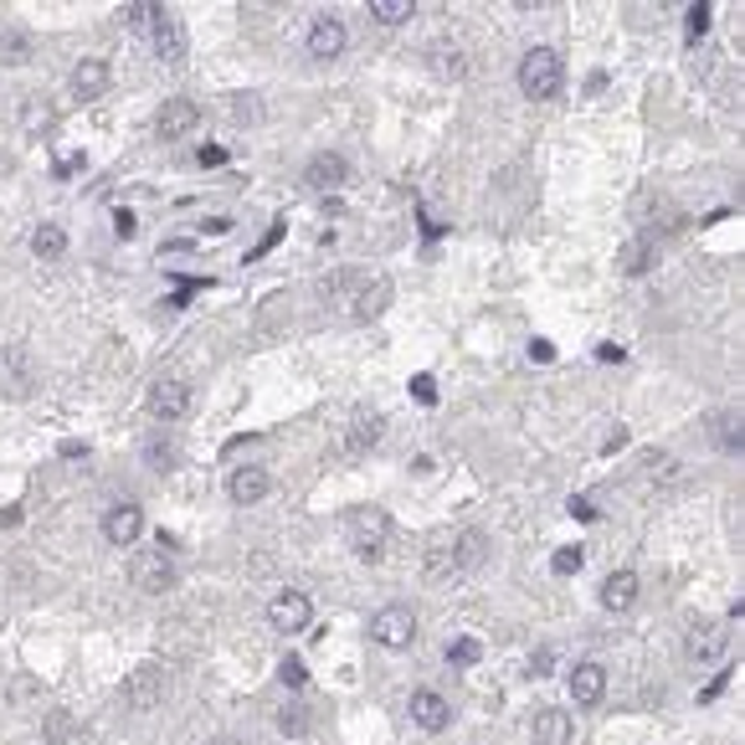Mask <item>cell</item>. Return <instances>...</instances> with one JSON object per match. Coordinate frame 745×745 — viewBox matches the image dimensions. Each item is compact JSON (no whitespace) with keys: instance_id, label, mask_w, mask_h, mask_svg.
<instances>
[{"instance_id":"6da1fadb","label":"cell","mask_w":745,"mask_h":745,"mask_svg":"<svg viewBox=\"0 0 745 745\" xmlns=\"http://www.w3.org/2000/svg\"><path fill=\"white\" fill-rule=\"evenodd\" d=\"M520 93L525 98H535V103H545V98H556L560 93V83H566V62H560V51L556 47H529L525 57H520Z\"/></svg>"},{"instance_id":"7a4b0ae2","label":"cell","mask_w":745,"mask_h":745,"mask_svg":"<svg viewBox=\"0 0 745 745\" xmlns=\"http://www.w3.org/2000/svg\"><path fill=\"white\" fill-rule=\"evenodd\" d=\"M345 535H350L360 560H381L386 556V540H391V514L375 504L350 509V514H345Z\"/></svg>"},{"instance_id":"3957f363","label":"cell","mask_w":745,"mask_h":745,"mask_svg":"<svg viewBox=\"0 0 745 745\" xmlns=\"http://www.w3.org/2000/svg\"><path fill=\"white\" fill-rule=\"evenodd\" d=\"M170 695V674L160 668V663H139V668H129V678H124V705L135 714H150L160 710Z\"/></svg>"},{"instance_id":"277c9868","label":"cell","mask_w":745,"mask_h":745,"mask_svg":"<svg viewBox=\"0 0 745 745\" xmlns=\"http://www.w3.org/2000/svg\"><path fill=\"white\" fill-rule=\"evenodd\" d=\"M371 643L391 648V653L411 648V643H417V612H411V607H381L371 617Z\"/></svg>"},{"instance_id":"5b68a950","label":"cell","mask_w":745,"mask_h":745,"mask_svg":"<svg viewBox=\"0 0 745 745\" xmlns=\"http://www.w3.org/2000/svg\"><path fill=\"white\" fill-rule=\"evenodd\" d=\"M129 577H135V586L144 596H165L175 586V560H170V550H139L129 560Z\"/></svg>"},{"instance_id":"8992f818","label":"cell","mask_w":745,"mask_h":745,"mask_svg":"<svg viewBox=\"0 0 745 745\" xmlns=\"http://www.w3.org/2000/svg\"><path fill=\"white\" fill-rule=\"evenodd\" d=\"M150 411L160 417V422H181L190 411V386L186 381H175V375H160L150 386Z\"/></svg>"},{"instance_id":"52a82bcc","label":"cell","mask_w":745,"mask_h":745,"mask_svg":"<svg viewBox=\"0 0 745 745\" xmlns=\"http://www.w3.org/2000/svg\"><path fill=\"white\" fill-rule=\"evenodd\" d=\"M309 617H314V607H309L304 592H278L268 602V622L283 632V638H293V632H304Z\"/></svg>"},{"instance_id":"ba28073f","label":"cell","mask_w":745,"mask_h":745,"mask_svg":"<svg viewBox=\"0 0 745 745\" xmlns=\"http://www.w3.org/2000/svg\"><path fill=\"white\" fill-rule=\"evenodd\" d=\"M730 648V627L725 622H695L684 632V653L695 663H714Z\"/></svg>"},{"instance_id":"9c48e42d","label":"cell","mask_w":745,"mask_h":745,"mask_svg":"<svg viewBox=\"0 0 745 745\" xmlns=\"http://www.w3.org/2000/svg\"><path fill=\"white\" fill-rule=\"evenodd\" d=\"M139 535H144V509L139 504H129V499H124V504H114L108 509V514H103V540L108 545H135Z\"/></svg>"},{"instance_id":"30bf717a","label":"cell","mask_w":745,"mask_h":745,"mask_svg":"<svg viewBox=\"0 0 745 745\" xmlns=\"http://www.w3.org/2000/svg\"><path fill=\"white\" fill-rule=\"evenodd\" d=\"M32 350L26 345H5L0 350V391L5 396H26L32 391Z\"/></svg>"},{"instance_id":"8fae6325","label":"cell","mask_w":745,"mask_h":745,"mask_svg":"<svg viewBox=\"0 0 745 745\" xmlns=\"http://www.w3.org/2000/svg\"><path fill=\"white\" fill-rule=\"evenodd\" d=\"M345 42H350V32H345V21L335 16H314V26H309V57L314 62H335L339 51H345Z\"/></svg>"},{"instance_id":"7c38bea8","label":"cell","mask_w":745,"mask_h":745,"mask_svg":"<svg viewBox=\"0 0 745 745\" xmlns=\"http://www.w3.org/2000/svg\"><path fill=\"white\" fill-rule=\"evenodd\" d=\"M386 304H391V283H386V278H356V293H350V319L371 324V319H381V314H386Z\"/></svg>"},{"instance_id":"4fadbf2b","label":"cell","mask_w":745,"mask_h":745,"mask_svg":"<svg viewBox=\"0 0 745 745\" xmlns=\"http://www.w3.org/2000/svg\"><path fill=\"white\" fill-rule=\"evenodd\" d=\"M201 124V108L190 98H165V108L154 114V135L160 139H181V135H190Z\"/></svg>"},{"instance_id":"5bb4252c","label":"cell","mask_w":745,"mask_h":745,"mask_svg":"<svg viewBox=\"0 0 745 745\" xmlns=\"http://www.w3.org/2000/svg\"><path fill=\"white\" fill-rule=\"evenodd\" d=\"M529 735H535V745H571V735H577V720H571V710H535V720H529Z\"/></svg>"},{"instance_id":"9a60e30c","label":"cell","mask_w":745,"mask_h":745,"mask_svg":"<svg viewBox=\"0 0 745 745\" xmlns=\"http://www.w3.org/2000/svg\"><path fill=\"white\" fill-rule=\"evenodd\" d=\"M103 93H108V62H103V57H83V62L72 68V98L98 103Z\"/></svg>"},{"instance_id":"2e32d148","label":"cell","mask_w":745,"mask_h":745,"mask_svg":"<svg viewBox=\"0 0 745 745\" xmlns=\"http://www.w3.org/2000/svg\"><path fill=\"white\" fill-rule=\"evenodd\" d=\"M427 72L442 78V83H463V78H468V57H463L457 42H432V47H427Z\"/></svg>"},{"instance_id":"e0dca14e","label":"cell","mask_w":745,"mask_h":745,"mask_svg":"<svg viewBox=\"0 0 745 745\" xmlns=\"http://www.w3.org/2000/svg\"><path fill=\"white\" fill-rule=\"evenodd\" d=\"M304 181L314 190H339L345 181H350V160H345V154H335V150L314 154V160H309V170H304Z\"/></svg>"},{"instance_id":"ac0fdd59","label":"cell","mask_w":745,"mask_h":745,"mask_svg":"<svg viewBox=\"0 0 745 745\" xmlns=\"http://www.w3.org/2000/svg\"><path fill=\"white\" fill-rule=\"evenodd\" d=\"M411 720H417L422 730H432V735H438V730L453 725V705H447V699H442L438 689H417V695H411Z\"/></svg>"},{"instance_id":"d6986e66","label":"cell","mask_w":745,"mask_h":745,"mask_svg":"<svg viewBox=\"0 0 745 745\" xmlns=\"http://www.w3.org/2000/svg\"><path fill=\"white\" fill-rule=\"evenodd\" d=\"M272 489V478L257 468V463H242L237 474H232V484H226V493H232V504H263Z\"/></svg>"},{"instance_id":"ffe728a7","label":"cell","mask_w":745,"mask_h":745,"mask_svg":"<svg viewBox=\"0 0 745 745\" xmlns=\"http://www.w3.org/2000/svg\"><path fill=\"white\" fill-rule=\"evenodd\" d=\"M638 592H643L638 571H612V577L602 581V607L607 612H632L638 607Z\"/></svg>"},{"instance_id":"44dd1931","label":"cell","mask_w":745,"mask_h":745,"mask_svg":"<svg viewBox=\"0 0 745 745\" xmlns=\"http://www.w3.org/2000/svg\"><path fill=\"white\" fill-rule=\"evenodd\" d=\"M150 32H154V47H160L165 62H181V57H186V26H181L175 11H160V21H154Z\"/></svg>"},{"instance_id":"7402d4cb","label":"cell","mask_w":745,"mask_h":745,"mask_svg":"<svg viewBox=\"0 0 745 745\" xmlns=\"http://www.w3.org/2000/svg\"><path fill=\"white\" fill-rule=\"evenodd\" d=\"M602 695H607V668L602 663H577L571 668V699L577 705H596Z\"/></svg>"},{"instance_id":"603a6c76","label":"cell","mask_w":745,"mask_h":745,"mask_svg":"<svg viewBox=\"0 0 745 745\" xmlns=\"http://www.w3.org/2000/svg\"><path fill=\"white\" fill-rule=\"evenodd\" d=\"M653 257H659V242L653 237H632L617 253V272H627V278H643L648 268H653Z\"/></svg>"},{"instance_id":"cb8c5ba5","label":"cell","mask_w":745,"mask_h":745,"mask_svg":"<svg viewBox=\"0 0 745 745\" xmlns=\"http://www.w3.org/2000/svg\"><path fill=\"white\" fill-rule=\"evenodd\" d=\"M484 556H489V540H484L478 529L453 535V566H457V571H474V566H484Z\"/></svg>"},{"instance_id":"d4e9b609","label":"cell","mask_w":745,"mask_h":745,"mask_svg":"<svg viewBox=\"0 0 745 745\" xmlns=\"http://www.w3.org/2000/svg\"><path fill=\"white\" fill-rule=\"evenodd\" d=\"M32 253L42 257V263H57V257L68 253V232H62L57 221H42V226L32 232Z\"/></svg>"},{"instance_id":"484cf974","label":"cell","mask_w":745,"mask_h":745,"mask_svg":"<svg viewBox=\"0 0 745 745\" xmlns=\"http://www.w3.org/2000/svg\"><path fill=\"white\" fill-rule=\"evenodd\" d=\"M411 16H417V0H371L375 26H407Z\"/></svg>"},{"instance_id":"4316f807","label":"cell","mask_w":745,"mask_h":745,"mask_svg":"<svg viewBox=\"0 0 745 745\" xmlns=\"http://www.w3.org/2000/svg\"><path fill=\"white\" fill-rule=\"evenodd\" d=\"M375 438H381V417H356V427H350V442H345V447H350V453H365V447H375Z\"/></svg>"},{"instance_id":"83f0119b","label":"cell","mask_w":745,"mask_h":745,"mask_svg":"<svg viewBox=\"0 0 745 745\" xmlns=\"http://www.w3.org/2000/svg\"><path fill=\"white\" fill-rule=\"evenodd\" d=\"M160 11H165L160 0H129V5H124V21H129V26H154Z\"/></svg>"},{"instance_id":"f1b7e54d","label":"cell","mask_w":745,"mask_h":745,"mask_svg":"<svg viewBox=\"0 0 745 745\" xmlns=\"http://www.w3.org/2000/svg\"><path fill=\"white\" fill-rule=\"evenodd\" d=\"M581 566H586V556H581V545H560L556 556H550V571H556V577H577Z\"/></svg>"},{"instance_id":"f546056e","label":"cell","mask_w":745,"mask_h":745,"mask_svg":"<svg viewBox=\"0 0 745 745\" xmlns=\"http://www.w3.org/2000/svg\"><path fill=\"white\" fill-rule=\"evenodd\" d=\"M714 432H720V447H725V453H741V447H745L741 417H720V422H714Z\"/></svg>"},{"instance_id":"4dcf8cb0","label":"cell","mask_w":745,"mask_h":745,"mask_svg":"<svg viewBox=\"0 0 745 745\" xmlns=\"http://www.w3.org/2000/svg\"><path fill=\"white\" fill-rule=\"evenodd\" d=\"M484 659V648L474 643V638H453L447 643V663H457V668H468V663H478Z\"/></svg>"},{"instance_id":"1f68e13d","label":"cell","mask_w":745,"mask_h":745,"mask_svg":"<svg viewBox=\"0 0 745 745\" xmlns=\"http://www.w3.org/2000/svg\"><path fill=\"white\" fill-rule=\"evenodd\" d=\"M278 730H283V735H304V730H309V710H304V705L278 710Z\"/></svg>"},{"instance_id":"d6a6232c","label":"cell","mask_w":745,"mask_h":745,"mask_svg":"<svg viewBox=\"0 0 745 745\" xmlns=\"http://www.w3.org/2000/svg\"><path fill=\"white\" fill-rule=\"evenodd\" d=\"M88 165V154L83 150H68V154H57V181H72L78 170Z\"/></svg>"},{"instance_id":"836d02e7","label":"cell","mask_w":745,"mask_h":745,"mask_svg":"<svg viewBox=\"0 0 745 745\" xmlns=\"http://www.w3.org/2000/svg\"><path fill=\"white\" fill-rule=\"evenodd\" d=\"M278 678H283V684H293V689H299V684H309L304 659H283V663H278Z\"/></svg>"},{"instance_id":"e575fe53","label":"cell","mask_w":745,"mask_h":745,"mask_svg":"<svg viewBox=\"0 0 745 745\" xmlns=\"http://www.w3.org/2000/svg\"><path fill=\"white\" fill-rule=\"evenodd\" d=\"M150 463L165 474V468H175V442H150Z\"/></svg>"},{"instance_id":"d590c367","label":"cell","mask_w":745,"mask_h":745,"mask_svg":"<svg viewBox=\"0 0 745 745\" xmlns=\"http://www.w3.org/2000/svg\"><path fill=\"white\" fill-rule=\"evenodd\" d=\"M550 668H556V648H535V659H529V674L545 678Z\"/></svg>"},{"instance_id":"8d00e7d4","label":"cell","mask_w":745,"mask_h":745,"mask_svg":"<svg viewBox=\"0 0 745 745\" xmlns=\"http://www.w3.org/2000/svg\"><path fill=\"white\" fill-rule=\"evenodd\" d=\"M0 62H26V42H21V36H5V42H0Z\"/></svg>"},{"instance_id":"74e56055","label":"cell","mask_w":745,"mask_h":745,"mask_svg":"<svg viewBox=\"0 0 745 745\" xmlns=\"http://www.w3.org/2000/svg\"><path fill=\"white\" fill-rule=\"evenodd\" d=\"M710 32V5H689V36Z\"/></svg>"},{"instance_id":"f35d334b","label":"cell","mask_w":745,"mask_h":745,"mask_svg":"<svg viewBox=\"0 0 745 745\" xmlns=\"http://www.w3.org/2000/svg\"><path fill=\"white\" fill-rule=\"evenodd\" d=\"M42 695V684H32V678H16V684H11V699H16V705H26V699H36Z\"/></svg>"},{"instance_id":"ab89813d","label":"cell","mask_w":745,"mask_h":745,"mask_svg":"<svg viewBox=\"0 0 745 745\" xmlns=\"http://www.w3.org/2000/svg\"><path fill=\"white\" fill-rule=\"evenodd\" d=\"M114 232H119V237H135V232H139L135 211H119V217H114Z\"/></svg>"}]
</instances>
